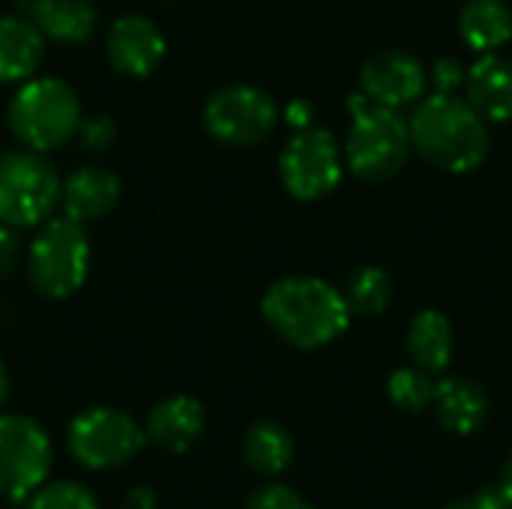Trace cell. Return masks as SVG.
I'll list each match as a JSON object with an SVG mask.
<instances>
[{
	"mask_svg": "<svg viewBox=\"0 0 512 509\" xmlns=\"http://www.w3.org/2000/svg\"><path fill=\"white\" fill-rule=\"evenodd\" d=\"M261 315L285 345L300 351L336 342L351 324L345 294L315 276H285L273 282L264 291Z\"/></svg>",
	"mask_w": 512,
	"mask_h": 509,
	"instance_id": "6da1fadb",
	"label": "cell"
},
{
	"mask_svg": "<svg viewBox=\"0 0 512 509\" xmlns=\"http://www.w3.org/2000/svg\"><path fill=\"white\" fill-rule=\"evenodd\" d=\"M414 150L441 171H477L492 147L486 120L456 93H435L417 105L408 120Z\"/></svg>",
	"mask_w": 512,
	"mask_h": 509,
	"instance_id": "7a4b0ae2",
	"label": "cell"
},
{
	"mask_svg": "<svg viewBox=\"0 0 512 509\" xmlns=\"http://www.w3.org/2000/svg\"><path fill=\"white\" fill-rule=\"evenodd\" d=\"M351 111L354 123L345 141L348 171L366 183H384L396 177L414 150L408 120L399 114V108L378 105L366 96H357Z\"/></svg>",
	"mask_w": 512,
	"mask_h": 509,
	"instance_id": "3957f363",
	"label": "cell"
},
{
	"mask_svg": "<svg viewBox=\"0 0 512 509\" xmlns=\"http://www.w3.org/2000/svg\"><path fill=\"white\" fill-rule=\"evenodd\" d=\"M81 102L75 87H69L63 78L54 75H39L21 81L15 90L6 120L12 135L39 153L63 147L81 123Z\"/></svg>",
	"mask_w": 512,
	"mask_h": 509,
	"instance_id": "277c9868",
	"label": "cell"
},
{
	"mask_svg": "<svg viewBox=\"0 0 512 509\" xmlns=\"http://www.w3.org/2000/svg\"><path fill=\"white\" fill-rule=\"evenodd\" d=\"M90 270V240L84 225L60 216L42 222L27 249V279L45 300H66L84 282Z\"/></svg>",
	"mask_w": 512,
	"mask_h": 509,
	"instance_id": "5b68a950",
	"label": "cell"
},
{
	"mask_svg": "<svg viewBox=\"0 0 512 509\" xmlns=\"http://www.w3.org/2000/svg\"><path fill=\"white\" fill-rule=\"evenodd\" d=\"M57 168L39 150H12L0 156V225L36 228L60 204Z\"/></svg>",
	"mask_w": 512,
	"mask_h": 509,
	"instance_id": "8992f818",
	"label": "cell"
},
{
	"mask_svg": "<svg viewBox=\"0 0 512 509\" xmlns=\"http://www.w3.org/2000/svg\"><path fill=\"white\" fill-rule=\"evenodd\" d=\"M144 441L147 435L132 414L105 405L75 414L66 429V447L72 459L90 471L129 465L141 453Z\"/></svg>",
	"mask_w": 512,
	"mask_h": 509,
	"instance_id": "52a82bcc",
	"label": "cell"
},
{
	"mask_svg": "<svg viewBox=\"0 0 512 509\" xmlns=\"http://www.w3.org/2000/svg\"><path fill=\"white\" fill-rule=\"evenodd\" d=\"M342 171V147L336 135L321 126L297 129L279 156L282 186L297 201H318L330 195L339 186Z\"/></svg>",
	"mask_w": 512,
	"mask_h": 509,
	"instance_id": "ba28073f",
	"label": "cell"
},
{
	"mask_svg": "<svg viewBox=\"0 0 512 509\" xmlns=\"http://www.w3.org/2000/svg\"><path fill=\"white\" fill-rule=\"evenodd\" d=\"M51 438L24 414H0V498H30L51 471Z\"/></svg>",
	"mask_w": 512,
	"mask_h": 509,
	"instance_id": "9c48e42d",
	"label": "cell"
},
{
	"mask_svg": "<svg viewBox=\"0 0 512 509\" xmlns=\"http://www.w3.org/2000/svg\"><path fill=\"white\" fill-rule=\"evenodd\" d=\"M279 123V108L270 93L249 84L216 90L204 105V129L225 147H255Z\"/></svg>",
	"mask_w": 512,
	"mask_h": 509,
	"instance_id": "30bf717a",
	"label": "cell"
},
{
	"mask_svg": "<svg viewBox=\"0 0 512 509\" xmlns=\"http://www.w3.org/2000/svg\"><path fill=\"white\" fill-rule=\"evenodd\" d=\"M360 90L366 99L387 105V108H405L414 105L426 90V69L417 57L384 48L375 51L363 69H360Z\"/></svg>",
	"mask_w": 512,
	"mask_h": 509,
	"instance_id": "8fae6325",
	"label": "cell"
},
{
	"mask_svg": "<svg viewBox=\"0 0 512 509\" xmlns=\"http://www.w3.org/2000/svg\"><path fill=\"white\" fill-rule=\"evenodd\" d=\"M105 51L117 72H123L129 78H147L162 66L168 42L150 18L123 15L108 27Z\"/></svg>",
	"mask_w": 512,
	"mask_h": 509,
	"instance_id": "7c38bea8",
	"label": "cell"
},
{
	"mask_svg": "<svg viewBox=\"0 0 512 509\" xmlns=\"http://www.w3.org/2000/svg\"><path fill=\"white\" fill-rule=\"evenodd\" d=\"M120 177L108 168L99 165H87L78 168L69 180H63L60 189V207L63 216L78 222V225H90L105 219L117 201H120Z\"/></svg>",
	"mask_w": 512,
	"mask_h": 509,
	"instance_id": "4fadbf2b",
	"label": "cell"
},
{
	"mask_svg": "<svg viewBox=\"0 0 512 509\" xmlns=\"http://www.w3.org/2000/svg\"><path fill=\"white\" fill-rule=\"evenodd\" d=\"M465 96L486 123L512 120V63L501 54H483L465 75Z\"/></svg>",
	"mask_w": 512,
	"mask_h": 509,
	"instance_id": "5bb4252c",
	"label": "cell"
},
{
	"mask_svg": "<svg viewBox=\"0 0 512 509\" xmlns=\"http://www.w3.org/2000/svg\"><path fill=\"white\" fill-rule=\"evenodd\" d=\"M204 432V408L192 396H168L150 408L144 435L165 453H186Z\"/></svg>",
	"mask_w": 512,
	"mask_h": 509,
	"instance_id": "9a60e30c",
	"label": "cell"
},
{
	"mask_svg": "<svg viewBox=\"0 0 512 509\" xmlns=\"http://www.w3.org/2000/svg\"><path fill=\"white\" fill-rule=\"evenodd\" d=\"M18 9L45 39L63 45L87 42L96 27V9L90 0H18Z\"/></svg>",
	"mask_w": 512,
	"mask_h": 509,
	"instance_id": "2e32d148",
	"label": "cell"
},
{
	"mask_svg": "<svg viewBox=\"0 0 512 509\" xmlns=\"http://www.w3.org/2000/svg\"><path fill=\"white\" fill-rule=\"evenodd\" d=\"M45 36L27 15H0V84H21L36 75Z\"/></svg>",
	"mask_w": 512,
	"mask_h": 509,
	"instance_id": "e0dca14e",
	"label": "cell"
},
{
	"mask_svg": "<svg viewBox=\"0 0 512 509\" xmlns=\"http://www.w3.org/2000/svg\"><path fill=\"white\" fill-rule=\"evenodd\" d=\"M432 408L438 414V423L453 435H471L489 417V399L483 387L468 378H447L435 384Z\"/></svg>",
	"mask_w": 512,
	"mask_h": 509,
	"instance_id": "ac0fdd59",
	"label": "cell"
},
{
	"mask_svg": "<svg viewBox=\"0 0 512 509\" xmlns=\"http://www.w3.org/2000/svg\"><path fill=\"white\" fill-rule=\"evenodd\" d=\"M408 354L417 369L435 375L444 372L453 360V324L447 315L426 309L408 327Z\"/></svg>",
	"mask_w": 512,
	"mask_h": 509,
	"instance_id": "d6986e66",
	"label": "cell"
},
{
	"mask_svg": "<svg viewBox=\"0 0 512 509\" xmlns=\"http://www.w3.org/2000/svg\"><path fill=\"white\" fill-rule=\"evenodd\" d=\"M462 39L480 51L492 54L512 39V12L504 0H468L459 15Z\"/></svg>",
	"mask_w": 512,
	"mask_h": 509,
	"instance_id": "ffe728a7",
	"label": "cell"
},
{
	"mask_svg": "<svg viewBox=\"0 0 512 509\" xmlns=\"http://www.w3.org/2000/svg\"><path fill=\"white\" fill-rule=\"evenodd\" d=\"M294 459V438L285 426L273 420H261L249 426L243 435V462L261 474V477H276L282 474Z\"/></svg>",
	"mask_w": 512,
	"mask_h": 509,
	"instance_id": "44dd1931",
	"label": "cell"
},
{
	"mask_svg": "<svg viewBox=\"0 0 512 509\" xmlns=\"http://www.w3.org/2000/svg\"><path fill=\"white\" fill-rule=\"evenodd\" d=\"M342 294L351 315H381L393 303V279L384 267H360L348 276Z\"/></svg>",
	"mask_w": 512,
	"mask_h": 509,
	"instance_id": "7402d4cb",
	"label": "cell"
},
{
	"mask_svg": "<svg viewBox=\"0 0 512 509\" xmlns=\"http://www.w3.org/2000/svg\"><path fill=\"white\" fill-rule=\"evenodd\" d=\"M387 396L402 411H426L435 399V384L423 369H396L387 381Z\"/></svg>",
	"mask_w": 512,
	"mask_h": 509,
	"instance_id": "603a6c76",
	"label": "cell"
},
{
	"mask_svg": "<svg viewBox=\"0 0 512 509\" xmlns=\"http://www.w3.org/2000/svg\"><path fill=\"white\" fill-rule=\"evenodd\" d=\"M27 509H99V501L78 480H54L42 483L27 498Z\"/></svg>",
	"mask_w": 512,
	"mask_h": 509,
	"instance_id": "cb8c5ba5",
	"label": "cell"
},
{
	"mask_svg": "<svg viewBox=\"0 0 512 509\" xmlns=\"http://www.w3.org/2000/svg\"><path fill=\"white\" fill-rule=\"evenodd\" d=\"M75 135H78V141L84 144V150L102 153V150H108L111 141L117 138V126H114V120H111L108 114H90V117H81Z\"/></svg>",
	"mask_w": 512,
	"mask_h": 509,
	"instance_id": "d4e9b609",
	"label": "cell"
},
{
	"mask_svg": "<svg viewBox=\"0 0 512 509\" xmlns=\"http://www.w3.org/2000/svg\"><path fill=\"white\" fill-rule=\"evenodd\" d=\"M246 509H312V504L288 486H264L249 498Z\"/></svg>",
	"mask_w": 512,
	"mask_h": 509,
	"instance_id": "484cf974",
	"label": "cell"
},
{
	"mask_svg": "<svg viewBox=\"0 0 512 509\" xmlns=\"http://www.w3.org/2000/svg\"><path fill=\"white\" fill-rule=\"evenodd\" d=\"M21 261V240H18V228H9V225H0V282L6 276L15 273Z\"/></svg>",
	"mask_w": 512,
	"mask_h": 509,
	"instance_id": "4316f807",
	"label": "cell"
},
{
	"mask_svg": "<svg viewBox=\"0 0 512 509\" xmlns=\"http://www.w3.org/2000/svg\"><path fill=\"white\" fill-rule=\"evenodd\" d=\"M465 69L456 63V60H441L435 66V84H438V93H453L456 87H465Z\"/></svg>",
	"mask_w": 512,
	"mask_h": 509,
	"instance_id": "83f0119b",
	"label": "cell"
},
{
	"mask_svg": "<svg viewBox=\"0 0 512 509\" xmlns=\"http://www.w3.org/2000/svg\"><path fill=\"white\" fill-rule=\"evenodd\" d=\"M120 509H159V498L150 486H135L123 495Z\"/></svg>",
	"mask_w": 512,
	"mask_h": 509,
	"instance_id": "f1b7e54d",
	"label": "cell"
},
{
	"mask_svg": "<svg viewBox=\"0 0 512 509\" xmlns=\"http://www.w3.org/2000/svg\"><path fill=\"white\" fill-rule=\"evenodd\" d=\"M444 509H510L507 507V501L498 495V489L495 492H480V495H474V498H465V501H456V504H450V507Z\"/></svg>",
	"mask_w": 512,
	"mask_h": 509,
	"instance_id": "f546056e",
	"label": "cell"
},
{
	"mask_svg": "<svg viewBox=\"0 0 512 509\" xmlns=\"http://www.w3.org/2000/svg\"><path fill=\"white\" fill-rule=\"evenodd\" d=\"M498 495L507 501V507H512V456L504 462L501 477H498Z\"/></svg>",
	"mask_w": 512,
	"mask_h": 509,
	"instance_id": "4dcf8cb0",
	"label": "cell"
},
{
	"mask_svg": "<svg viewBox=\"0 0 512 509\" xmlns=\"http://www.w3.org/2000/svg\"><path fill=\"white\" fill-rule=\"evenodd\" d=\"M309 114H312V111H309V105H306L303 99H297V102L288 108V117H291V123H294L297 129H306V126H309Z\"/></svg>",
	"mask_w": 512,
	"mask_h": 509,
	"instance_id": "1f68e13d",
	"label": "cell"
},
{
	"mask_svg": "<svg viewBox=\"0 0 512 509\" xmlns=\"http://www.w3.org/2000/svg\"><path fill=\"white\" fill-rule=\"evenodd\" d=\"M6 396H9V372H6V363L0 360V408L6 402Z\"/></svg>",
	"mask_w": 512,
	"mask_h": 509,
	"instance_id": "d6a6232c",
	"label": "cell"
}]
</instances>
